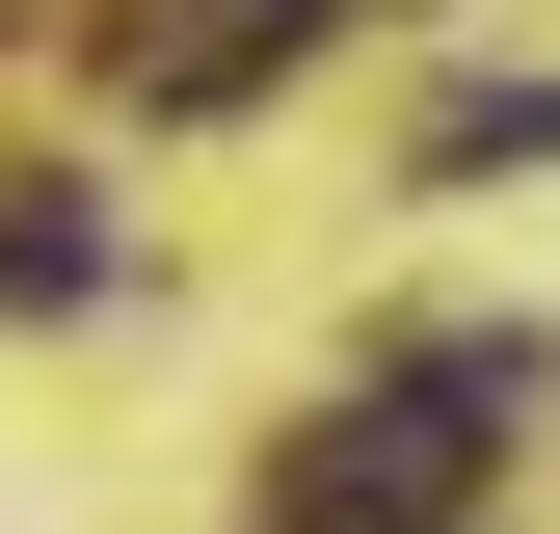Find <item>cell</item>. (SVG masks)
Returning <instances> with one entry per match:
<instances>
[{"instance_id":"obj_1","label":"cell","mask_w":560,"mask_h":534,"mask_svg":"<svg viewBox=\"0 0 560 534\" xmlns=\"http://www.w3.org/2000/svg\"><path fill=\"white\" fill-rule=\"evenodd\" d=\"M534 400V348H428V374H374L347 428H294V534H454L480 481V428Z\"/></svg>"},{"instance_id":"obj_3","label":"cell","mask_w":560,"mask_h":534,"mask_svg":"<svg viewBox=\"0 0 560 534\" xmlns=\"http://www.w3.org/2000/svg\"><path fill=\"white\" fill-rule=\"evenodd\" d=\"M81 267H107L81 187H0V321H81Z\"/></svg>"},{"instance_id":"obj_2","label":"cell","mask_w":560,"mask_h":534,"mask_svg":"<svg viewBox=\"0 0 560 534\" xmlns=\"http://www.w3.org/2000/svg\"><path fill=\"white\" fill-rule=\"evenodd\" d=\"M294 27H347V0H161V27H133V107H241Z\"/></svg>"}]
</instances>
